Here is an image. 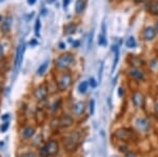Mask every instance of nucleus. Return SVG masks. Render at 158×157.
I'll return each mask as SVG.
<instances>
[{
    "instance_id": "f257e3e1",
    "label": "nucleus",
    "mask_w": 158,
    "mask_h": 157,
    "mask_svg": "<svg viewBox=\"0 0 158 157\" xmlns=\"http://www.w3.org/2000/svg\"><path fill=\"white\" fill-rule=\"evenodd\" d=\"M81 141V135L80 133L75 131L72 132L71 134H69L68 136H65L63 139V147H64V150L68 153H73L77 150V148L80 145Z\"/></svg>"
},
{
    "instance_id": "f03ea898",
    "label": "nucleus",
    "mask_w": 158,
    "mask_h": 157,
    "mask_svg": "<svg viewBox=\"0 0 158 157\" xmlns=\"http://www.w3.org/2000/svg\"><path fill=\"white\" fill-rule=\"evenodd\" d=\"M114 136L119 140L127 141V143H129V141H137V139H138L137 133L129 128L117 129L115 133H114Z\"/></svg>"
},
{
    "instance_id": "7ed1b4c3",
    "label": "nucleus",
    "mask_w": 158,
    "mask_h": 157,
    "mask_svg": "<svg viewBox=\"0 0 158 157\" xmlns=\"http://www.w3.org/2000/svg\"><path fill=\"white\" fill-rule=\"evenodd\" d=\"M75 62V58L74 55L71 53H64V54H61L57 59L55 60V65L57 69L60 70H65L71 68Z\"/></svg>"
},
{
    "instance_id": "20e7f679",
    "label": "nucleus",
    "mask_w": 158,
    "mask_h": 157,
    "mask_svg": "<svg viewBox=\"0 0 158 157\" xmlns=\"http://www.w3.org/2000/svg\"><path fill=\"white\" fill-rule=\"evenodd\" d=\"M72 82H73V78H72L71 73L63 72L57 80V87L60 91L64 92V91H67L68 89L72 85Z\"/></svg>"
},
{
    "instance_id": "39448f33",
    "label": "nucleus",
    "mask_w": 158,
    "mask_h": 157,
    "mask_svg": "<svg viewBox=\"0 0 158 157\" xmlns=\"http://www.w3.org/2000/svg\"><path fill=\"white\" fill-rule=\"evenodd\" d=\"M25 51V44L23 41H21L16 49V54H15V60H14V71L17 72L20 67H21L22 60H23V55Z\"/></svg>"
},
{
    "instance_id": "423d86ee",
    "label": "nucleus",
    "mask_w": 158,
    "mask_h": 157,
    "mask_svg": "<svg viewBox=\"0 0 158 157\" xmlns=\"http://www.w3.org/2000/svg\"><path fill=\"white\" fill-rule=\"evenodd\" d=\"M43 147L49 157H55L59 153V143L55 139H50Z\"/></svg>"
},
{
    "instance_id": "0eeeda50",
    "label": "nucleus",
    "mask_w": 158,
    "mask_h": 157,
    "mask_svg": "<svg viewBox=\"0 0 158 157\" xmlns=\"http://www.w3.org/2000/svg\"><path fill=\"white\" fill-rule=\"evenodd\" d=\"M128 75L130 76V78L136 80V81H143L146 79L144 72L138 68H130L128 71Z\"/></svg>"
},
{
    "instance_id": "6e6552de",
    "label": "nucleus",
    "mask_w": 158,
    "mask_h": 157,
    "mask_svg": "<svg viewBox=\"0 0 158 157\" xmlns=\"http://www.w3.org/2000/svg\"><path fill=\"white\" fill-rule=\"evenodd\" d=\"M48 95H49V89L45 85H41L39 87L36 88V90L34 91V96L37 100L43 101L47 99Z\"/></svg>"
},
{
    "instance_id": "1a4fd4ad",
    "label": "nucleus",
    "mask_w": 158,
    "mask_h": 157,
    "mask_svg": "<svg viewBox=\"0 0 158 157\" xmlns=\"http://www.w3.org/2000/svg\"><path fill=\"white\" fill-rule=\"evenodd\" d=\"M131 99H132L133 105L136 108H138V109L143 108V105H144V96H143L142 93L138 92V91H135L133 94H132Z\"/></svg>"
},
{
    "instance_id": "9d476101",
    "label": "nucleus",
    "mask_w": 158,
    "mask_h": 157,
    "mask_svg": "<svg viewBox=\"0 0 158 157\" xmlns=\"http://www.w3.org/2000/svg\"><path fill=\"white\" fill-rule=\"evenodd\" d=\"M85 111V103L83 101H77L73 105L72 112L75 116H81Z\"/></svg>"
},
{
    "instance_id": "9b49d317",
    "label": "nucleus",
    "mask_w": 158,
    "mask_h": 157,
    "mask_svg": "<svg viewBox=\"0 0 158 157\" xmlns=\"http://www.w3.org/2000/svg\"><path fill=\"white\" fill-rule=\"evenodd\" d=\"M35 132H36V130H35L34 126H25L21 130V133H20V137L21 139H24V140H27V139H31L34 136Z\"/></svg>"
},
{
    "instance_id": "f8f14e48",
    "label": "nucleus",
    "mask_w": 158,
    "mask_h": 157,
    "mask_svg": "<svg viewBox=\"0 0 158 157\" xmlns=\"http://www.w3.org/2000/svg\"><path fill=\"white\" fill-rule=\"evenodd\" d=\"M135 123H136L137 129H138L140 132H148V131H149L150 122H149V120H148L147 118H143V117L138 118Z\"/></svg>"
},
{
    "instance_id": "ddd939ff",
    "label": "nucleus",
    "mask_w": 158,
    "mask_h": 157,
    "mask_svg": "<svg viewBox=\"0 0 158 157\" xmlns=\"http://www.w3.org/2000/svg\"><path fill=\"white\" fill-rule=\"evenodd\" d=\"M59 123H60V128H70L74 123V119L71 115L64 114V115L59 117Z\"/></svg>"
},
{
    "instance_id": "4468645a",
    "label": "nucleus",
    "mask_w": 158,
    "mask_h": 157,
    "mask_svg": "<svg viewBox=\"0 0 158 157\" xmlns=\"http://www.w3.org/2000/svg\"><path fill=\"white\" fill-rule=\"evenodd\" d=\"M128 61L131 65V68H138L140 69L141 67H143V60L138 56H134V55H130Z\"/></svg>"
},
{
    "instance_id": "2eb2a0df",
    "label": "nucleus",
    "mask_w": 158,
    "mask_h": 157,
    "mask_svg": "<svg viewBox=\"0 0 158 157\" xmlns=\"http://www.w3.org/2000/svg\"><path fill=\"white\" fill-rule=\"evenodd\" d=\"M156 34L157 33L155 31V27H148L143 31V38H144V40H147V41H151V40H153L155 38Z\"/></svg>"
},
{
    "instance_id": "dca6fc26",
    "label": "nucleus",
    "mask_w": 158,
    "mask_h": 157,
    "mask_svg": "<svg viewBox=\"0 0 158 157\" xmlns=\"http://www.w3.org/2000/svg\"><path fill=\"white\" fill-rule=\"evenodd\" d=\"M148 11H149L150 14L154 15V16L158 15V0L148 3Z\"/></svg>"
},
{
    "instance_id": "f3484780",
    "label": "nucleus",
    "mask_w": 158,
    "mask_h": 157,
    "mask_svg": "<svg viewBox=\"0 0 158 157\" xmlns=\"http://www.w3.org/2000/svg\"><path fill=\"white\" fill-rule=\"evenodd\" d=\"M77 30V25L75 23H70L64 27V34L65 35H72Z\"/></svg>"
},
{
    "instance_id": "a211bd4d",
    "label": "nucleus",
    "mask_w": 158,
    "mask_h": 157,
    "mask_svg": "<svg viewBox=\"0 0 158 157\" xmlns=\"http://www.w3.org/2000/svg\"><path fill=\"white\" fill-rule=\"evenodd\" d=\"M85 7V0H77L76 2V6H75V11L77 14H80V13L83 12Z\"/></svg>"
},
{
    "instance_id": "6ab92c4d",
    "label": "nucleus",
    "mask_w": 158,
    "mask_h": 157,
    "mask_svg": "<svg viewBox=\"0 0 158 157\" xmlns=\"http://www.w3.org/2000/svg\"><path fill=\"white\" fill-rule=\"evenodd\" d=\"M11 25H12V17H7L1 25V30L3 32H9L10 29H11Z\"/></svg>"
},
{
    "instance_id": "aec40b11",
    "label": "nucleus",
    "mask_w": 158,
    "mask_h": 157,
    "mask_svg": "<svg viewBox=\"0 0 158 157\" xmlns=\"http://www.w3.org/2000/svg\"><path fill=\"white\" fill-rule=\"evenodd\" d=\"M88 88H89V82L88 81H82L79 83L78 85V91L80 94H85L86 91H88Z\"/></svg>"
},
{
    "instance_id": "412c9836",
    "label": "nucleus",
    "mask_w": 158,
    "mask_h": 157,
    "mask_svg": "<svg viewBox=\"0 0 158 157\" xmlns=\"http://www.w3.org/2000/svg\"><path fill=\"white\" fill-rule=\"evenodd\" d=\"M48 67H49V61H44L42 63V64H40V67L38 68V71H37V74L38 75H43L45 73V71H47V69H48Z\"/></svg>"
},
{
    "instance_id": "4be33fe9",
    "label": "nucleus",
    "mask_w": 158,
    "mask_h": 157,
    "mask_svg": "<svg viewBox=\"0 0 158 157\" xmlns=\"http://www.w3.org/2000/svg\"><path fill=\"white\" fill-rule=\"evenodd\" d=\"M126 44H127V47L130 48V49H133V48L136 47V40H135L134 37L131 36V37L128 38V40H127Z\"/></svg>"
},
{
    "instance_id": "5701e85b",
    "label": "nucleus",
    "mask_w": 158,
    "mask_h": 157,
    "mask_svg": "<svg viewBox=\"0 0 158 157\" xmlns=\"http://www.w3.org/2000/svg\"><path fill=\"white\" fill-rule=\"evenodd\" d=\"M51 128H52L54 131L59 130V128H60L59 118H55V119H53V120H52V122H51Z\"/></svg>"
},
{
    "instance_id": "b1692460",
    "label": "nucleus",
    "mask_w": 158,
    "mask_h": 157,
    "mask_svg": "<svg viewBox=\"0 0 158 157\" xmlns=\"http://www.w3.org/2000/svg\"><path fill=\"white\" fill-rule=\"evenodd\" d=\"M106 31H104V24L102 25V34L99 36L98 38V43L101 44V45H104L106 44Z\"/></svg>"
},
{
    "instance_id": "393cba45",
    "label": "nucleus",
    "mask_w": 158,
    "mask_h": 157,
    "mask_svg": "<svg viewBox=\"0 0 158 157\" xmlns=\"http://www.w3.org/2000/svg\"><path fill=\"white\" fill-rule=\"evenodd\" d=\"M89 109H90V114L93 115L94 112H95V100L91 99L89 101Z\"/></svg>"
},
{
    "instance_id": "a878e982",
    "label": "nucleus",
    "mask_w": 158,
    "mask_h": 157,
    "mask_svg": "<svg viewBox=\"0 0 158 157\" xmlns=\"http://www.w3.org/2000/svg\"><path fill=\"white\" fill-rule=\"evenodd\" d=\"M10 128V122L9 121H4L3 123H2V126H0V131H1V133H6L7 130H9Z\"/></svg>"
},
{
    "instance_id": "bb28decb",
    "label": "nucleus",
    "mask_w": 158,
    "mask_h": 157,
    "mask_svg": "<svg viewBox=\"0 0 158 157\" xmlns=\"http://www.w3.org/2000/svg\"><path fill=\"white\" fill-rule=\"evenodd\" d=\"M60 105H61V100H60V99H58V101H55V103H54V105H53V107H52V111H53V113H55L56 111L59 110Z\"/></svg>"
},
{
    "instance_id": "cd10ccee",
    "label": "nucleus",
    "mask_w": 158,
    "mask_h": 157,
    "mask_svg": "<svg viewBox=\"0 0 158 157\" xmlns=\"http://www.w3.org/2000/svg\"><path fill=\"white\" fill-rule=\"evenodd\" d=\"M118 55H119V51L118 49H116V55H115V59H114V64H113V72L115 71V68H116V65H117V62H118Z\"/></svg>"
},
{
    "instance_id": "c85d7f7f",
    "label": "nucleus",
    "mask_w": 158,
    "mask_h": 157,
    "mask_svg": "<svg viewBox=\"0 0 158 157\" xmlns=\"http://www.w3.org/2000/svg\"><path fill=\"white\" fill-rule=\"evenodd\" d=\"M20 157H38L36 155V153H34V152H27V153H23Z\"/></svg>"
},
{
    "instance_id": "c756f323",
    "label": "nucleus",
    "mask_w": 158,
    "mask_h": 157,
    "mask_svg": "<svg viewBox=\"0 0 158 157\" xmlns=\"http://www.w3.org/2000/svg\"><path fill=\"white\" fill-rule=\"evenodd\" d=\"M40 27H41V24H40V20H39V19H37V21H36V25H35V32H36V34H37V35H39Z\"/></svg>"
},
{
    "instance_id": "7c9ffc66",
    "label": "nucleus",
    "mask_w": 158,
    "mask_h": 157,
    "mask_svg": "<svg viewBox=\"0 0 158 157\" xmlns=\"http://www.w3.org/2000/svg\"><path fill=\"white\" fill-rule=\"evenodd\" d=\"M89 83H90V85H91V88H96L97 87V82H96V80L94 79L93 77L90 78V80H89Z\"/></svg>"
},
{
    "instance_id": "2f4dec72",
    "label": "nucleus",
    "mask_w": 158,
    "mask_h": 157,
    "mask_svg": "<svg viewBox=\"0 0 158 157\" xmlns=\"http://www.w3.org/2000/svg\"><path fill=\"white\" fill-rule=\"evenodd\" d=\"M4 58V49H3V45L0 44V61Z\"/></svg>"
},
{
    "instance_id": "473e14b6",
    "label": "nucleus",
    "mask_w": 158,
    "mask_h": 157,
    "mask_svg": "<svg viewBox=\"0 0 158 157\" xmlns=\"http://www.w3.org/2000/svg\"><path fill=\"white\" fill-rule=\"evenodd\" d=\"M118 94L120 97H122V96H124V90L122 88H119V90H118Z\"/></svg>"
},
{
    "instance_id": "72a5a7b5",
    "label": "nucleus",
    "mask_w": 158,
    "mask_h": 157,
    "mask_svg": "<svg viewBox=\"0 0 158 157\" xmlns=\"http://www.w3.org/2000/svg\"><path fill=\"white\" fill-rule=\"evenodd\" d=\"M9 117H10V114H4V115L2 116V120H6L7 121Z\"/></svg>"
},
{
    "instance_id": "f704fd0d",
    "label": "nucleus",
    "mask_w": 158,
    "mask_h": 157,
    "mask_svg": "<svg viewBox=\"0 0 158 157\" xmlns=\"http://www.w3.org/2000/svg\"><path fill=\"white\" fill-rule=\"evenodd\" d=\"M69 2H70V0H63V6H64V9L68 6Z\"/></svg>"
},
{
    "instance_id": "c9c22d12",
    "label": "nucleus",
    "mask_w": 158,
    "mask_h": 157,
    "mask_svg": "<svg viewBox=\"0 0 158 157\" xmlns=\"http://www.w3.org/2000/svg\"><path fill=\"white\" fill-rule=\"evenodd\" d=\"M155 113H156L157 116H158V101L155 103Z\"/></svg>"
},
{
    "instance_id": "e433bc0d",
    "label": "nucleus",
    "mask_w": 158,
    "mask_h": 157,
    "mask_svg": "<svg viewBox=\"0 0 158 157\" xmlns=\"http://www.w3.org/2000/svg\"><path fill=\"white\" fill-rule=\"evenodd\" d=\"M102 68H103V65H102V63L100 64V73H99V80L101 79V71H102Z\"/></svg>"
},
{
    "instance_id": "4c0bfd02",
    "label": "nucleus",
    "mask_w": 158,
    "mask_h": 157,
    "mask_svg": "<svg viewBox=\"0 0 158 157\" xmlns=\"http://www.w3.org/2000/svg\"><path fill=\"white\" fill-rule=\"evenodd\" d=\"M36 1H37V0H27V2H29V4H31V6H32V4H34Z\"/></svg>"
},
{
    "instance_id": "58836bf2",
    "label": "nucleus",
    "mask_w": 158,
    "mask_h": 157,
    "mask_svg": "<svg viewBox=\"0 0 158 157\" xmlns=\"http://www.w3.org/2000/svg\"><path fill=\"white\" fill-rule=\"evenodd\" d=\"M155 31H156V33H158V20L156 21V23H155Z\"/></svg>"
},
{
    "instance_id": "ea45409f",
    "label": "nucleus",
    "mask_w": 158,
    "mask_h": 157,
    "mask_svg": "<svg viewBox=\"0 0 158 157\" xmlns=\"http://www.w3.org/2000/svg\"><path fill=\"white\" fill-rule=\"evenodd\" d=\"M30 43H31V45H35V44H36V43H37V42H36V41H35V40H33V41H31V42H30Z\"/></svg>"
},
{
    "instance_id": "a19ab883",
    "label": "nucleus",
    "mask_w": 158,
    "mask_h": 157,
    "mask_svg": "<svg viewBox=\"0 0 158 157\" xmlns=\"http://www.w3.org/2000/svg\"><path fill=\"white\" fill-rule=\"evenodd\" d=\"M59 47H60V49H61V50H63V49H64V44H63V43H60Z\"/></svg>"
},
{
    "instance_id": "79ce46f5",
    "label": "nucleus",
    "mask_w": 158,
    "mask_h": 157,
    "mask_svg": "<svg viewBox=\"0 0 158 157\" xmlns=\"http://www.w3.org/2000/svg\"><path fill=\"white\" fill-rule=\"evenodd\" d=\"M135 2H137V3H140V2H142L143 0H134Z\"/></svg>"
},
{
    "instance_id": "37998d69",
    "label": "nucleus",
    "mask_w": 158,
    "mask_h": 157,
    "mask_svg": "<svg viewBox=\"0 0 158 157\" xmlns=\"http://www.w3.org/2000/svg\"><path fill=\"white\" fill-rule=\"evenodd\" d=\"M47 1L49 2V3H51V2H53V1H54V0H47Z\"/></svg>"
},
{
    "instance_id": "c03bdc74",
    "label": "nucleus",
    "mask_w": 158,
    "mask_h": 157,
    "mask_svg": "<svg viewBox=\"0 0 158 157\" xmlns=\"http://www.w3.org/2000/svg\"><path fill=\"white\" fill-rule=\"evenodd\" d=\"M0 1H3V0H0Z\"/></svg>"
},
{
    "instance_id": "a18cd8bd",
    "label": "nucleus",
    "mask_w": 158,
    "mask_h": 157,
    "mask_svg": "<svg viewBox=\"0 0 158 157\" xmlns=\"http://www.w3.org/2000/svg\"><path fill=\"white\" fill-rule=\"evenodd\" d=\"M154 1H155V0H154Z\"/></svg>"
}]
</instances>
